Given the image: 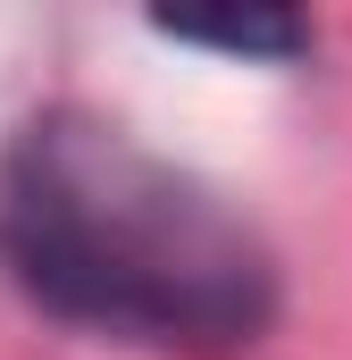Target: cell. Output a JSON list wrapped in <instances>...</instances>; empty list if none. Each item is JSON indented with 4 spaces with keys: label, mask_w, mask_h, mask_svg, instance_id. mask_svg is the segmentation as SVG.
I'll list each match as a JSON object with an SVG mask.
<instances>
[{
    "label": "cell",
    "mask_w": 352,
    "mask_h": 360,
    "mask_svg": "<svg viewBox=\"0 0 352 360\" xmlns=\"http://www.w3.org/2000/svg\"><path fill=\"white\" fill-rule=\"evenodd\" d=\"M0 252L59 327L176 360L244 352L285 302L260 226L84 101H51L8 134Z\"/></svg>",
    "instance_id": "1"
},
{
    "label": "cell",
    "mask_w": 352,
    "mask_h": 360,
    "mask_svg": "<svg viewBox=\"0 0 352 360\" xmlns=\"http://www.w3.org/2000/svg\"><path fill=\"white\" fill-rule=\"evenodd\" d=\"M160 42H184V51H227V59H260V68H285L310 51V17L294 8H227V17H151Z\"/></svg>",
    "instance_id": "2"
}]
</instances>
